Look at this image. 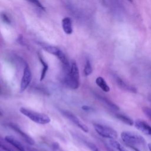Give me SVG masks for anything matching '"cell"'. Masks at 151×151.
Here are the masks:
<instances>
[{"mask_svg":"<svg viewBox=\"0 0 151 151\" xmlns=\"http://www.w3.org/2000/svg\"><path fill=\"white\" fill-rule=\"evenodd\" d=\"M2 111L0 110V116H2Z\"/></svg>","mask_w":151,"mask_h":151,"instance_id":"obj_27","label":"cell"},{"mask_svg":"<svg viewBox=\"0 0 151 151\" xmlns=\"http://www.w3.org/2000/svg\"><path fill=\"white\" fill-rule=\"evenodd\" d=\"M0 151H18L5 138L0 136Z\"/></svg>","mask_w":151,"mask_h":151,"instance_id":"obj_13","label":"cell"},{"mask_svg":"<svg viewBox=\"0 0 151 151\" xmlns=\"http://www.w3.org/2000/svg\"><path fill=\"white\" fill-rule=\"evenodd\" d=\"M96 83L103 91L106 93L110 91V87L102 77H98L96 80Z\"/></svg>","mask_w":151,"mask_h":151,"instance_id":"obj_14","label":"cell"},{"mask_svg":"<svg viewBox=\"0 0 151 151\" xmlns=\"http://www.w3.org/2000/svg\"><path fill=\"white\" fill-rule=\"evenodd\" d=\"M93 126L96 132L104 138L109 139H116L117 138V132L111 127L99 123H95Z\"/></svg>","mask_w":151,"mask_h":151,"instance_id":"obj_4","label":"cell"},{"mask_svg":"<svg viewBox=\"0 0 151 151\" xmlns=\"http://www.w3.org/2000/svg\"><path fill=\"white\" fill-rule=\"evenodd\" d=\"M120 136L124 143L132 149L146 150V142L141 135L133 132L123 131L121 133Z\"/></svg>","mask_w":151,"mask_h":151,"instance_id":"obj_1","label":"cell"},{"mask_svg":"<svg viewBox=\"0 0 151 151\" xmlns=\"http://www.w3.org/2000/svg\"><path fill=\"white\" fill-rule=\"evenodd\" d=\"M115 116L119 119L120 120L121 122H123L124 123L129 125V126H132L134 123L133 120L132 119H130L129 117H128L127 116L122 114V113H116L115 114Z\"/></svg>","mask_w":151,"mask_h":151,"instance_id":"obj_15","label":"cell"},{"mask_svg":"<svg viewBox=\"0 0 151 151\" xmlns=\"http://www.w3.org/2000/svg\"><path fill=\"white\" fill-rule=\"evenodd\" d=\"M135 127L145 133V134L151 136V126L143 120H136L134 122Z\"/></svg>","mask_w":151,"mask_h":151,"instance_id":"obj_8","label":"cell"},{"mask_svg":"<svg viewBox=\"0 0 151 151\" xmlns=\"http://www.w3.org/2000/svg\"><path fill=\"white\" fill-rule=\"evenodd\" d=\"M27 149L28 151H40V150H38L37 149L34 148V147H30V146H27Z\"/></svg>","mask_w":151,"mask_h":151,"instance_id":"obj_25","label":"cell"},{"mask_svg":"<svg viewBox=\"0 0 151 151\" xmlns=\"http://www.w3.org/2000/svg\"><path fill=\"white\" fill-rule=\"evenodd\" d=\"M1 18H2V19L4 22H5L7 23V24H9V23L11 22V21H10V20H9L8 17L6 15L4 14H1Z\"/></svg>","mask_w":151,"mask_h":151,"instance_id":"obj_23","label":"cell"},{"mask_svg":"<svg viewBox=\"0 0 151 151\" xmlns=\"http://www.w3.org/2000/svg\"><path fill=\"white\" fill-rule=\"evenodd\" d=\"M9 126L15 132H16L17 133L19 134L22 137V138L29 145H33L35 143V141L34 139L31 137L29 136H28L27 133H25L24 132H23L19 126H17V124L13 123H10L9 124Z\"/></svg>","mask_w":151,"mask_h":151,"instance_id":"obj_7","label":"cell"},{"mask_svg":"<svg viewBox=\"0 0 151 151\" xmlns=\"http://www.w3.org/2000/svg\"><path fill=\"white\" fill-rule=\"evenodd\" d=\"M62 113L64 116H65L67 119H68L71 122L74 123L77 127L81 129L83 132L87 133L88 132V127L81 122L76 115H74L73 113L68 110H63Z\"/></svg>","mask_w":151,"mask_h":151,"instance_id":"obj_5","label":"cell"},{"mask_svg":"<svg viewBox=\"0 0 151 151\" xmlns=\"http://www.w3.org/2000/svg\"><path fill=\"white\" fill-rule=\"evenodd\" d=\"M39 60H40V63H41V64L42 65V70L41 71V74L40 80L42 81L46 76V74H47V72L48 69V65L40 55H39Z\"/></svg>","mask_w":151,"mask_h":151,"instance_id":"obj_16","label":"cell"},{"mask_svg":"<svg viewBox=\"0 0 151 151\" xmlns=\"http://www.w3.org/2000/svg\"><path fill=\"white\" fill-rule=\"evenodd\" d=\"M5 139L18 151H26L24 146L21 144V143L14 136H6L5 137Z\"/></svg>","mask_w":151,"mask_h":151,"instance_id":"obj_10","label":"cell"},{"mask_svg":"<svg viewBox=\"0 0 151 151\" xmlns=\"http://www.w3.org/2000/svg\"><path fill=\"white\" fill-rule=\"evenodd\" d=\"M19 111L21 113L24 114L27 117L29 118L32 122L41 124H45L50 122V118L45 114L38 113L25 107H21L19 109Z\"/></svg>","mask_w":151,"mask_h":151,"instance_id":"obj_3","label":"cell"},{"mask_svg":"<svg viewBox=\"0 0 151 151\" xmlns=\"http://www.w3.org/2000/svg\"><path fill=\"white\" fill-rule=\"evenodd\" d=\"M84 143L87 146V147L91 151H101V150L94 143L90 141L85 140Z\"/></svg>","mask_w":151,"mask_h":151,"instance_id":"obj_20","label":"cell"},{"mask_svg":"<svg viewBox=\"0 0 151 151\" xmlns=\"http://www.w3.org/2000/svg\"><path fill=\"white\" fill-rule=\"evenodd\" d=\"M114 78L117 84L123 90L127 91H129L130 93H136L137 90L134 87L125 82L122 78H121L118 76H115Z\"/></svg>","mask_w":151,"mask_h":151,"instance_id":"obj_9","label":"cell"},{"mask_svg":"<svg viewBox=\"0 0 151 151\" xmlns=\"http://www.w3.org/2000/svg\"><path fill=\"white\" fill-rule=\"evenodd\" d=\"M62 27L65 34H71L73 32L72 22L70 18L65 17L62 19Z\"/></svg>","mask_w":151,"mask_h":151,"instance_id":"obj_11","label":"cell"},{"mask_svg":"<svg viewBox=\"0 0 151 151\" xmlns=\"http://www.w3.org/2000/svg\"><path fill=\"white\" fill-rule=\"evenodd\" d=\"M147 147H148V149H149V151H151V143H149L147 145Z\"/></svg>","mask_w":151,"mask_h":151,"instance_id":"obj_26","label":"cell"},{"mask_svg":"<svg viewBox=\"0 0 151 151\" xmlns=\"http://www.w3.org/2000/svg\"><path fill=\"white\" fill-rule=\"evenodd\" d=\"M82 109L84 111H90V110H93V108L89 106H82Z\"/></svg>","mask_w":151,"mask_h":151,"instance_id":"obj_24","label":"cell"},{"mask_svg":"<svg viewBox=\"0 0 151 151\" xmlns=\"http://www.w3.org/2000/svg\"><path fill=\"white\" fill-rule=\"evenodd\" d=\"M142 111L145 114V116L150 120H151V109L145 106L142 107Z\"/></svg>","mask_w":151,"mask_h":151,"instance_id":"obj_21","label":"cell"},{"mask_svg":"<svg viewBox=\"0 0 151 151\" xmlns=\"http://www.w3.org/2000/svg\"><path fill=\"white\" fill-rule=\"evenodd\" d=\"M40 45L42 47V48L45 50L46 51H47L48 52L55 55L56 57H57L58 55V54L60 53V52L61 51L58 48L51 45H49L45 43H40Z\"/></svg>","mask_w":151,"mask_h":151,"instance_id":"obj_12","label":"cell"},{"mask_svg":"<svg viewBox=\"0 0 151 151\" xmlns=\"http://www.w3.org/2000/svg\"><path fill=\"white\" fill-rule=\"evenodd\" d=\"M65 72L64 77V84L71 89L78 88L80 86V74L77 63L75 61L73 62L70 70Z\"/></svg>","mask_w":151,"mask_h":151,"instance_id":"obj_2","label":"cell"},{"mask_svg":"<svg viewBox=\"0 0 151 151\" xmlns=\"http://www.w3.org/2000/svg\"><path fill=\"white\" fill-rule=\"evenodd\" d=\"M109 144L115 149L118 151H129L126 149H125L122 145H121L117 141L115 140V139H110Z\"/></svg>","mask_w":151,"mask_h":151,"instance_id":"obj_17","label":"cell"},{"mask_svg":"<svg viewBox=\"0 0 151 151\" xmlns=\"http://www.w3.org/2000/svg\"><path fill=\"white\" fill-rule=\"evenodd\" d=\"M128 1H130V2H133V0H128Z\"/></svg>","mask_w":151,"mask_h":151,"instance_id":"obj_28","label":"cell"},{"mask_svg":"<svg viewBox=\"0 0 151 151\" xmlns=\"http://www.w3.org/2000/svg\"><path fill=\"white\" fill-rule=\"evenodd\" d=\"M32 78V74L29 67L28 65H26L23 72V76L20 84V90L19 91L22 93L24 91L26 88L29 86Z\"/></svg>","mask_w":151,"mask_h":151,"instance_id":"obj_6","label":"cell"},{"mask_svg":"<svg viewBox=\"0 0 151 151\" xmlns=\"http://www.w3.org/2000/svg\"><path fill=\"white\" fill-rule=\"evenodd\" d=\"M28 1H29V2L32 3V4H34V5L37 6V7H38L39 8L42 9V10H45V8L43 6V5L41 3V2L39 0H27Z\"/></svg>","mask_w":151,"mask_h":151,"instance_id":"obj_22","label":"cell"},{"mask_svg":"<svg viewBox=\"0 0 151 151\" xmlns=\"http://www.w3.org/2000/svg\"><path fill=\"white\" fill-rule=\"evenodd\" d=\"M93 72V68L91 64V63L89 60H87L84 65V73L86 76H88Z\"/></svg>","mask_w":151,"mask_h":151,"instance_id":"obj_19","label":"cell"},{"mask_svg":"<svg viewBox=\"0 0 151 151\" xmlns=\"http://www.w3.org/2000/svg\"><path fill=\"white\" fill-rule=\"evenodd\" d=\"M101 100L103 103H104L106 104V105L107 106L109 107L110 109H111L114 110H119V107L116 104H115L114 103L110 101L109 100H108L107 99H105V98H103V97L101 98Z\"/></svg>","mask_w":151,"mask_h":151,"instance_id":"obj_18","label":"cell"}]
</instances>
